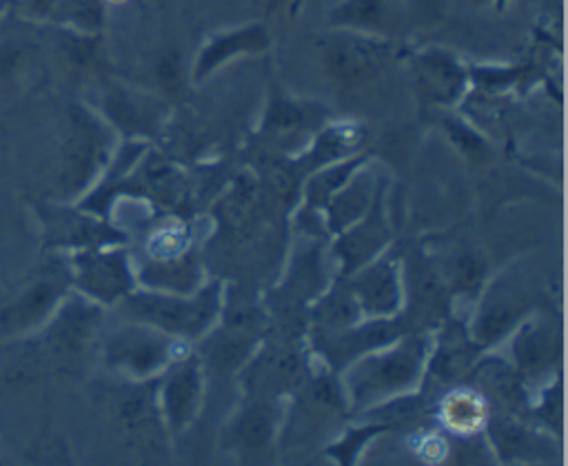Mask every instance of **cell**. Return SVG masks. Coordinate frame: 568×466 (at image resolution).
<instances>
[{
  "mask_svg": "<svg viewBox=\"0 0 568 466\" xmlns=\"http://www.w3.org/2000/svg\"><path fill=\"white\" fill-rule=\"evenodd\" d=\"M442 422L462 435L479 430L486 417L484 402L470 391H453L442 402Z\"/></svg>",
  "mask_w": 568,
  "mask_h": 466,
  "instance_id": "obj_1",
  "label": "cell"
}]
</instances>
